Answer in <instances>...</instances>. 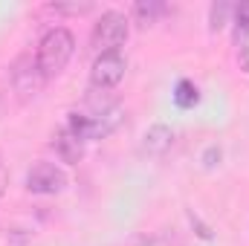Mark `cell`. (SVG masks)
Segmentation results:
<instances>
[{
  "label": "cell",
  "mask_w": 249,
  "mask_h": 246,
  "mask_svg": "<svg viewBox=\"0 0 249 246\" xmlns=\"http://www.w3.org/2000/svg\"><path fill=\"white\" fill-rule=\"evenodd\" d=\"M171 145H174V130L168 124H154L142 136V154L148 157H165Z\"/></svg>",
  "instance_id": "cell-7"
},
{
  "label": "cell",
  "mask_w": 249,
  "mask_h": 246,
  "mask_svg": "<svg viewBox=\"0 0 249 246\" xmlns=\"http://www.w3.org/2000/svg\"><path fill=\"white\" fill-rule=\"evenodd\" d=\"M53 148H55V154H58V159L67 162V165H75V162H81V157H84V142L72 133V130H55V136H53Z\"/></svg>",
  "instance_id": "cell-6"
},
{
  "label": "cell",
  "mask_w": 249,
  "mask_h": 246,
  "mask_svg": "<svg viewBox=\"0 0 249 246\" xmlns=\"http://www.w3.org/2000/svg\"><path fill=\"white\" fill-rule=\"evenodd\" d=\"M165 12V6L162 3H154V0H142V3H136L133 6V15H136V20H139V26H151V23H157V18Z\"/></svg>",
  "instance_id": "cell-9"
},
{
  "label": "cell",
  "mask_w": 249,
  "mask_h": 246,
  "mask_svg": "<svg viewBox=\"0 0 249 246\" xmlns=\"http://www.w3.org/2000/svg\"><path fill=\"white\" fill-rule=\"evenodd\" d=\"M67 185V174L53 162H35L26 174V188L32 194H61Z\"/></svg>",
  "instance_id": "cell-5"
},
{
  "label": "cell",
  "mask_w": 249,
  "mask_h": 246,
  "mask_svg": "<svg viewBox=\"0 0 249 246\" xmlns=\"http://www.w3.org/2000/svg\"><path fill=\"white\" fill-rule=\"evenodd\" d=\"M72 53H75V38H72V32H70V29H64V26L50 29V32L41 38L35 58H38L41 72L47 75V81H50V78H55L64 67L70 64Z\"/></svg>",
  "instance_id": "cell-1"
},
{
  "label": "cell",
  "mask_w": 249,
  "mask_h": 246,
  "mask_svg": "<svg viewBox=\"0 0 249 246\" xmlns=\"http://www.w3.org/2000/svg\"><path fill=\"white\" fill-rule=\"evenodd\" d=\"M6 185H9V171H6V162H3V157H0V197H3V191H6Z\"/></svg>",
  "instance_id": "cell-13"
},
{
  "label": "cell",
  "mask_w": 249,
  "mask_h": 246,
  "mask_svg": "<svg viewBox=\"0 0 249 246\" xmlns=\"http://www.w3.org/2000/svg\"><path fill=\"white\" fill-rule=\"evenodd\" d=\"M197 99H200V90L194 87V81H188V78H183V81H177V87H174V102H177V107H194L197 105Z\"/></svg>",
  "instance_id": "cell-8"
},
{
  "label": "cell",
  "mask_w": 249,
  "mask_h": 246,
  "mask_svg": "<svg viewBox=\"0 0 249 246\" xmlns=\"http://www.w3.org/2000/svg\"><path fill=\"white\" fill-rule=\"evenodd\" d=\"M124 58L119 53H105L96 55V61L90 67V87L93 90H113L124 78Z\"/></svg>",
  "instance_id": "cell-4"
},
{
  "label": "cell",
  "mask_w": 249,
  "mask_h": 246,
  "mask_svg": "<svg viewBox=\"0 0 249 246\" xmlns=\"http://www.w3.org/2000/svg\"><path fill=\"white\" fill-rule=\"evenodd\" d=\"M226 9H229V6H223V3H220V6H212V29H220V26H223Z\"/></svg>",
  "instance_id": "cell-11"
},
{
  "label": "cell",
  "mask_w": 249,
  "mask_h": 246,
  "mask_svg": "<svg viewBox=\"0 0 249 246\" xmlns=\"http://www.w3.org/2000/svg\"><path fill=\"white\" fill-rule=\"evenodd\" d=\"M235 23H238V32L249 35V3L235 6Z\"/></svg>",
  "instance_id": "cell-10"
},
{
  "label": "cell",
  "mask_w": 249,
  "mask_h": 246,
  "mask_svg": "<svg viewBox=\"0 0 249 246\" xmlns=\"http://www.w3.org/2000/svg\"><path fill=\"white\" fill-rule=\"evenodd\" d=\"M136 246H162V241H160V238H142Z\"/></svg>",
  "instance_id": "cell-14"
},
{
  "label": "cell",
  "mask_w": 249,
  "mask_h": 246,
  "mask_svg": "<svg viewBox=\"0 0 249 246\" xmlns=\"http://www.w3.org/2000/svg\"><path fill=\"white\" fill-rule=\"evenodd\" d=\"M9 78H12V90L18 93L20 102L38 99L41 90H44V84H47V75L41 72L38 58H35L32 53H23V55H18V58L12 61V67H9Z\"/></svg>",
  "instance_id": "cell-2"
},
{
  "label": "cell",
  "mask_w": 249,
  "mask_h": 246,
  "mask_svg": "<svg viewBox=\"0 0 249 246\" xmlns=\"http://www.w3.org/2000/svg\"><path fill=\"white\" fill-rule=\"evenodd\" d=\"M127 35H130V26H127V18L122 12H105L90 32V47L99 55L119 53V47L127 41Z\"/></svg>",
  "instance_id": "cell-3"
},
{
  "label": "cell",
  "mask_w": 249,
  "mask_h": 246,
  "mask_svg": "<svg viewBox=\"0 0 249 246\" xmlns=\"http://www.w3.org/2000/svg\"><path fill=\"white\" fill-rule=\"evenodd\" d=\"M55 12H70V15H81V12H90V3H72V6H53Z\"/></svg>",
  "instance_id": "cell-12"
}]
</instances>
